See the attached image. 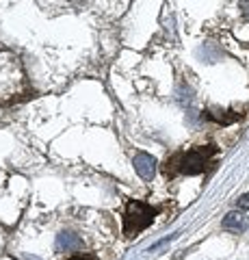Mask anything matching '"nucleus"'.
Segmentation results:
<instances>
[{"label": "nucleus", "instance_id": "f257e3e1", "mask_svg": "<svg viewBox=\"0 0 249 260\" xmlns=\"http://www.w3.org/2000/svg\"><path fill=\"white\" fill-rule=\"evenodd\" d=\"M217 154L215 145H204V148H193L189 152H180L175 156L165 162V176H175V174H184V176H195V174H204L208 165H210L212 156Z\"/></svg>", "mask_w": 249, "mask_h": 260}, {"label": "nucleus", "instance_id": "f03ea898", "mask_svg": "<svg viewBox=\"0 0 249 260\" xmlns=\"http://www.w3.org/2000/svg\"><path fill=\"white\" fill-rule=\"evenodd\" d=\"M158 210L150 204H143V202H128L126 206V213H124V234L126 237H136L141 230H146V228L154 221Z\"/></svg>", "mask_w": 249, "mask_h": 260}, {"label": "nucleus", "instance_id": "7ed1b4c3", "mask_svg": "<svg viewBox=\"0 0 249 260\" xmlns=\"http://www.w3.org/2000/svg\"><path fill=\"white\" fill-rule=\"evenodd\" d=\"M132 165H134V172L139 174L143 180H152V178L156 176V158L150 156V154H146V152L136 154Z\"/></svg>", "mask_w": 249, "mask_h": 260}, {"label": "nucleus", "instance_id": "20e7f679", "mask_svg": "<svg viewBox=\"0 0 249 260\" xmlns=\"http://www.w3.org/2000/svg\"><path fill=\"white\" fill-rule=\"evenodd\" d=\"M221 225H223V230H230V232H245L247 228H249V219L247 217H243L240 213H228L226 217H223V221H221Z\"/></svg>", "mask_w": 249, "mask_h": 260}, {"label": "nucleus", "instance_id": "39448f33", "mask_svg": "<svg viewBox=\"0 0 249 260\" xmlns=\"http://www.w3.org/2000/svg\"><path fill=\"white\" fill-rule=\"evenodd\" d=\"M80 247H83V241H80V237H76V234L61 232L57 237V249H61V251H76Z\"/></svg>", "mask_w": 249, "mask_h": 260}, {"label": "nucleus", "instance_id": "423d86ee", "mask_svg": "<svg viewBox=\"0 0 249 260\" xmlns=\"http://www.w3.org/2000/svg\"><path fill=\"white\" fill-rule=\"evenodd\" d=\"M236 206H238L240 210H247V208H249V193H245V195H240V200L236 202Z\"/></svg>", "mask_w": 249, "mask_h": 260}, {"label": "nucleus", "instance_id": "0eeeda50", "mask_svg": "<svg viewBox=\"0 0 249 260\" xmlns=\"http://www.w3.org/2000/svg\"><path fill=\"white\" fill-rule=\"evenodd\" d=\"M240 9H243V15L249 20V0H240Z\"/></svg>", "mask_w": 249, "mask_h": 260}, {"label": "nucleus", "instance_id": "6e6552de", "mask_svg": "<svg viewBox=\"0 0 249 260\" xmlns=\"http://www.w3.org/2000/svg\"><path fill=\"white\" fill-rule=\"evenodd\" d=\"M67 260H91L89 256H72V258H67Z\"/></svg>", "mask_w": 249, "mask_h": 260}]
</instances>
